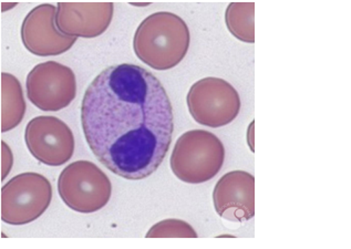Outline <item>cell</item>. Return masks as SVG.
Here are the masks:
<instances>
[{
	"label": "cell",
	"mask_w": 351,
	"mask_h": 249,
	"mask_svg": "<svg viewBox=\"0 0 351 249\" xmlns=\"http://www.w3.org/2000/svg\"><path fill=\"white\" fill-rule=\"evenodd\" d=\"M81 126L101 164L125 180H144L170 150L174 113L156 75L121 63L108 67L90 83L81 104Z\"/></svg>",
	"instance_id": "cell-1"
},
{
	"label": "cell",
	"mask_w": 351,
	"mask_h": 249,
	"mask_svg": "<svg viewBox=\"0 0 351 249\" xmlns=\"http://www.w3.org/2000/svg\"><path fill=\"white\" fill-rule=\"evenodd\" d=\"M186 23L178 14L160 12L147 16L136 28L133 50L136 57L158 71L178 66L190 48Z\"/></svg>",
	"instance_id": "cell-2"
},
{
	"label": "cell",
	"mask_w": 351,
	"mask_h": 249,
	"mask_svg": "<svg viewBox=\"0 0 351 249\" xmlns=\"http://www.w3.org/2000/svg\"><path fill=\"white\" fill-rule=\"evenodd\" d=\"M224 161L222 141L205 130H192L176 141L170 165L173 174L182 182L201 184L215 178Z\"/></svg>",
	"instance_id": "cell-3"
},
{
	"label": "cell",
	"mask_w": 351,
	"mask_h": 249,
	"mask_svg": "<svg viewBox=\"0 0 351 249\" xmlns=\"http://www.w3.org/2000/svg\"><path fill=\"white\" fill-rule=\"evenodd\" d=\"M58 192L72 211L93 214L109 203L112 184L99 166L80 160L62 169L58 178Z\"/></svg>",
	"instance_id": "cell-4"
},
{
	"label": "cell",
	"mask_w": 351,
	"mask_h": 249,
	"mask_svg": "<svg viewBox=\"0 0 351 249\" xmlns=\"http://www.w3.org/2000/svg\"><path fill=\"white\" fill-rule=\"evenodd\" d=\"M50 180L35 172L21 173L1 187V221L8 225L32 223L52 201Z\"/></svg>",
	"instance_id": "cell-5"
},
{
	"label": "cell",
	"mask_w": 351,
	"mask_h": 249,
	"mask_svg": "<svg viewBox=\"0 0 351 249\" xmlns=\"http://www.w3.org/2000/svg\"><path fill=\"white\" fill-rule=\"evenodd\" d=\"M192 118L208 128H222L233 122L241 111L239 92L228 81L208 77L196 81L186 97Z\"/></svg>",
	"instance_id": "cell-6"
},
{
	"label": "cell",
	"mask_w": 351,
	"mask_h": 249,
	"mask_svg": "<svg viewBox=\"0 0 351 249\" xmlns=\"http://www.w3.org/2000/svg\"><path fill=\"white\" fill-rule=\"evenodd\" d=\"M26 90L29 101L38 109L60 111L75 100L77 79L69 67L57 61H46L29 72Z\"/></svg>",
	"instance_id": "cell-7"
},
{
	"label": "cell",
	"mask_w": 351,
	"mask_h": 249,
	"mask_svg": "<svg viewBox=\"0 0 351 249\" xmlns=\"http://www.w3.org/2000/svg\"><path fill=\"white\" fill-rule=\"evenodd\" d=\"M25 142L30 154L45 165H64L75 152L71 129L64 121L51 115H40L29 121Z\"/></svg>",
	"instance_id": "cell-8"
},
{
	"label": "cell",
	"mask_w": 351,
	"mask_h": 249,
	"mask_svg": "<svg viewBox=\"0 0 351 249\" xmlns=\"http://www.w3.org/2000/svg\"><path fill=\"white\" fill-rule=\"evenodd\" d=\"M57 7L43 3L27 14L21 25L23 46L38 57L62 55L72 48L77 38L68 37L57 28Z\"/></svg>",
	"instance_id": "cell-9"
},
{
	"label": "cell",
	"mask_w": 351,
	"mask_h": 249,
	"mask_svg": "<svg viewBox=\"0 0 351 249\" xmlns=\"http://www.w3.org/2000/svg\"><path fill=\"white\" fill-rule=\"evenodd\" d=\"M217 214L230 222L250 221L255 215V178L245 171H232L219 178L213 191Z\"/></svg>",
	"instance_id": "cell-10"
},
{
	"label": "cell",
	"mask_w": 351,
	"mask_h": 249,
	"mask_svg": "<svg viewBox=\"0 0 351 249\" xmlns=\"http://www.w3.org/2000/svg\"><path fill=\"white\" fill-rule=\"evenodd\" d=\"M56 25L64 36L97 38L107 32L112 21V3H59Z\"/></svg>",
	"instance_id": "cell-11"
},
{
	"label": "cell",
	"mask_w": 351,
	"mask_h": 249,
	"mask_svg": "<svg viewBox=\"0 0 351 249\" xmlns=\"http://www.w3.org/2000/svg\"><path fill=\"white\" fill-rule=\"evenodd\" d=\"M23 86L17 78L1 72V132L10 131L21 123L26 113Z\"/></svg>",
	"instance_id": "cell-12"
},
{
	"label": "cell",
	"mask_w": 351,
	"mask_h": 249,
	"mask_svg": "<svg viewBox=\"0 0 351 249\" xmlns=\"http://www.w3.org/2000/svg\"><path fill=\"white\" fill-rule=\"evenodd\" d=\"M254 3H230L225 12V23L234 37L244 43H253Z\"/></svg>",
	"instance_id": "cell-13"
},
{
	"label": "cell",
	"mask_w": 351,
	"mask_h": 249,
	"mask_svg": "<svg viewBox=\"0 0 351 249\" xmlns=\"http://www.w3.org/2000/svg\"><path fill=\"white\" fill-rule=\"evenodd\" d=\"M147 238H196L197 234L186 222L169 218L158 222L147 232Z\"/></svg>",
	"instance_id": "cell-14"
},
{
	"label": "cell",
	"mask_w": 351,
	"mask_h": 249,
	"mask_svg": "<svg viewBox=\"0 0 351 249\" xmlns=\"http://www.w3.org/2000/svg\"><path fill=\"white\" fill-rule=\"evenodd\" d=\"M14 164V156L12 150L5 141H1V180L8 176Z\"/></svg>",
	"instance_id": "cell-15"
},
{
	"label": "cell",
	"mask_w": 351,
	"mask_h": 249,
	"mask_svg": "<svg viewBox=\"0 0 351 249\" xmlns=\"http://www.w3.org/2000/svg\"><path fill=\"white\" fill-rule=\"evenodd\" d=\"M17 6V3H1V7H3V12H7L9 8H12V7Z\"/></svg>",
	"instance_id": "cell-16"
}]
</instances>
